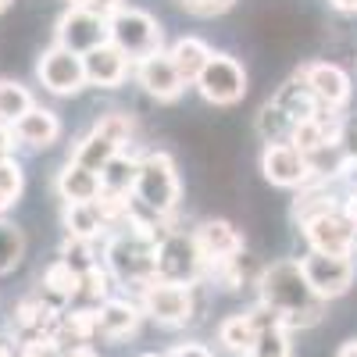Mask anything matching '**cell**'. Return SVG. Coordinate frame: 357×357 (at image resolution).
<instances>
[{
  "mask_svg": "<svg viewBox=\"0 0 357 357\" xmlns=\"http://www.w3.org/2000/svg\"><path fill=\"white\" fill-rule=\"evenodd\" d=\"M257 296H261L257 304H264L289 333L293 329H314V325L325 318V304H329L311 289L301 261L264 264L261 282H257Z\"/></svg>",
  "mask_w": 357,
  "mask_h": 357,
  "instance_id": "6da1fadb",
  "label": "cell"
},
{
  "mask_svg": "<svg viewBox=\"0 0 357 357\" xmlns=\"http://www.w3.org/2000/svg\"><path fill=\"white\" fill-rule=\"evenodd\" d=\"M161 229H168V225L132 211L126 225L107 232L104 268L111 272L114 282L139 289L151 279H158V236H161Z\"/></svg>",
  "mask_w": 357,
  "mask_h": 357,
  "instance_id": "7a4b0ae2",
  "label": "cell"
},
{
  "mask_svg": "<svg viewBox=\"0 0 357 357\" xmlns=\"http://www.w3.org/2000/svg\"><path fill=\"white\" fill-rule=\"evenodd\" d=\"M183 197V183L168 151H151L139 158L136 186H132V211L154 222H168Z\"/></svg>",
  "mask_w": 357,
  "mask_h": 357,
  "instance_id": "3957f363",
  "label": "cell"
},
{
  "mask_svg": "<svg viewBox=\"0 0 357 357\" xmlns=\"http://www.w3.org/2000/svg\"><path fill=\"white\" fill-rule=\"evenodd\" d=\"M139 307H143V318H154L158 325L178 329V325H190L200 314V293L197 286H186V282L151 279L146 286H139Z\"/></svg>",
  "mask_w": 357,
  "mask_h": 357,
  "instance_id": "277c9868",
  "label": "cell"
},
{
  "mask_svg": "<svg viewBox=\"0 0 357 357\" xmlns=\"http://www.w3.org/2000/svg\"><path fill=\"white\" fill-rule=\"evenodd\" d=\"M158 279L186 282V286H200V279H207V261L193 240V232L161 229V236H158Z\"/></svg>",
  "mask_w": 357,
  "mask_h": 357,
  "instance_id": "5b68a950",
  "label": "cell"
},
{
  "mask_svg": "<svg viewBox=\"0 0 357 357\" xmlns=\"http://www.w3.org/2000/svg\"><path fill=\"white\" fill-rule=\"evenodd\" d=\"M107 36H111V43L136 65L139 57L161 50L165 29H161V22H158L151 11H143V8H118V11L107 18Z\"/></svg>",
  "mask_w": 357,
  "mask_h": 357,
  "instance_id": "8992f818",
  "label": "cell"
},
{
  "mask_svg": "<svg viewBox=\"0 0 357 357\" xmlns=\"http://www.w3.org/2000/svg\"><path fill=\"white\" fill-rule=\"evenodd\" d=\"M193 86L200 89V97L215 107H232L247 97V68L229 54H215L207 57V65L200 68V75L193 79Z\"/></svg>",
  "mask_w": 357,
  "mask_h": 357,
  "instance_id": "52a82bcc",
  "label": "cell"
},
{
  "mask_svg": "<svg viewBox=\"0 0 357 357\" xmlns=\"http://www.w3.org/2000/svg\"><path fill=\"white\" fill-rule=\"evenodd\" d=\"M261 172H264L268 183L282 186V190H307L314 178H318L314 161L296 143H289V139L264 143V151H261Z\"/></svg>",
  "mask_w": 357,
  "mask_h": 357,
  "instance_id": "ba28073f",
  "label": "cell"
},
{
  "mask_svg": "<svg viewBox=\"0 0 357 357\" xmlns=\"http://www.w3.org/2000/svg\"><path fill=\"white\" fill-rule=\"evenodd\" d=\"M301 268L311 282V289L321 301H336V296L350 293L354 279H357V264L347 254H321V250H307L301 257Z\"/></svg>",
  "mask_w": 357,
  "mask_h": 357,
  "instance_id": "9c48e42d",
  "label": "cell"
},
{
  "mask_svg": "<svg viewBox=\"0 0 357 357\" xmlns=\"http://www.w3.org/2000/svg\"><path fill=\"white\" fill-rule=\"evenodd\" d=\"M304 240L311 250H321V254H347L354 257V247H357V222L340 207H329L314 218H307L304 225Z\"/></svg>",
  "mask_w": 357,
  "mask_h": 357,
  "instance_id": "30bf717a",
  "label": "cell"
},
{
  "mask_svg": "<svg viewBox=\"0 0 357 357\" xmlns=\"http://www.w3.org/2000/svg\"><path fill=\"white\" fill-rule=\"evenodd\" d=\"M36 79L43 82V89H47V93H54V97H75L79 89L86 86L82 54H72L61 43L47 47L40 54V61H36Z\"/></svg>",
  "mask_w": 357,
  "mask_h": 357,
  "instance_id": "8fae6325",
  "label": "cell"
},
{
  "mask_svg": "<svg viewBox=\"0 0 357 357\" xmlns=\"http://www.w3.org/2000/svg\"><path fill=\"white\" fill-rule=\"evenodd\" d=\"M132 75H136V82L143 86V93L154 97V100H161V104L178 100V97H183V89H186V79L178 75V68H175V61H172L168 50H158V54L139 57V61L132 65Z\"/></svg>",
  "mask_w": 357,
  "mask_h": 357,
  "instance_id": "7c38bea8",
  "label": "cell"
},
{
  "mask_svg": "<svg viewBox=\"0 0 357 357\" xmlns=\"http://www.w3.org/2000/svg\"><path fill=\"white\" fill-rule=\"evenodd\" d=\"M107 18L82 11V8H68L61 18H57V43L68 47L72 54H89L100 43H107Z\"/></svg>",
  "mask_w": 357,
  "mask_h": 357,
  "instance_id": "4fadbf2b",
  "label": "cell"
},
{
  "mask_svg": "<svg viewBox=\"0 0 357 357\" xmlns=\"http://www.w3.org/2000/svg\"><path fill=\"white\" fill-rule=\"evenodd\" d=\"M193 240H197V247H200V254L207 261V272H211L218 261L236 257L243 250V232L236 229L232 222H225V218H204L193 229Z\"/></svg>",
  "mask_w": 357,
  "mask_h": 357,
  "instance_id": "5bb4252c",
  "label": "cell"
},
{
  "mask_svg": "<svg viewBox=\"0 0 357 357\" xmlns=\"http://www.w3.org/2000/svg\"><path fill=\"white\" fill-rule=\"evenodd\" d=\"M301 79L311 86V93L318 97L321 107H329V111L347 107V100H350V75L340 65H333V61H311V65L301 68Z\"/></svg>",
  "mask_w": 357,
  "mask_h": 357,
  "instance_id": "9a60e30c",
  "label": "cell"
},
{
  "mask_svg": "<svg viewBox=\"0 0 357 357\" xmlns=\"http://www.w3.org/2000/svg\"><path fill=\"white\" fill-rule=\"evenodd\" d=\"M82 65H86V86H97V89H118L132 68V61L111 40L100 43L97 50L82 54Z\"/></svg>",
  "mask_w": 357,
  "mask_h": 357,
  "instance_id": "2e32d148",
  "label": "cell"
},
{
  "mask_svg": "<svg viewBox=\"0 0 357 357\" xmlns=\"http://www.w3.org/2000/svg\"><path fill=\"white\" fill-rule=\"evenodd\" d=\"M139 318H143L139 301L107 296L104 304H97V340H107V343L129 340V336L139 329Z\"/></svg>",
  "mask_w": 357,
  "mask_h": 357,
  "instance_id": "e0dca14e",
  "label": "cell"
},
{
  "mask_svg": "<svg viewBox=\"0 0 357 357\" xmlns=\"http://www.w3.org/2000/svg\"><path fill=\"white\" fill-rule=\"evenodd\" d=\"M61 307H54L47 296L33 293V296H22L11 311V325H15V336L29 340V336H54V325Z\"/></svg>",
  "mask_w": 357,
  "mask_h": 357,
  "instance_id": "ac0fdd59",
  "label": "cell"
},
{
  "mask_svg": "<svg viewBox=\"0 0 357 357\" xmlns=\"http://www.w3.org/2000/svg\"><path fill=\"white\" fill-rule=\"evenodd\" d=\"M11 132H15V139L22 146H29V151H47V146H54L57 139H61V118H57L50 107L33 104L11 126Z\"/></svg>",
  "mask_w": 357,
  "mask_h": 357,
  "instance_id": "d6986e66",
  "label": "cell"
},
{
  "mask_svg": "<svg viewBox=\"0 0 357 357\" xmlns=\"http://www.w3.org/2000/svg\"><path fill=\"white\" fill-rule=\"evenodd\" d=\"M79 289H82V275L75 272L72 264H65L61 257H54L47 268H43V275H40V296H47V301L54 307H68L72 301H79Z\"/></svg>",
  "mask_w": 357,
  "mask_h": 357,
  "instance_id": "ffe728a7",
  "label": "cell"
},
{
  "mask_svg": "<svg viewBox=\"0 0 357 357\" xmlns=\"http://www.w3.org/2000/svg\"><path fill=\"white\" fill-rule=\"evenodd\" d=\"M254 311V318H257V343H254V350H250V357H293V350H289V329L286 325L268 311L264 304H257V307H250Z\"/></svg>",
  "mask_w": 357,
  "mask_h": 357,
  "instance_id": "44dd1931",
  "label": "cell"
},
{
  "mask_svg": "<svg viewBox=\"0 0 357 357\" xmlns=\"http://www.w3.org/2000/svg\"><path fill=\"white\" fill-rule=\"evenodd\" d=\"M97 340V307H65L54 325V343L72 347V343H93Z\"/></svg>",
  "mask_w": 357,
  "mask_h": 357,
  "instance_id": "7402d4cb",
  "label": "cell"
},
{
  "mask_svg": "<svg viewBox=\"0 0 357 357\" xmlns=\"http://www.w3.org/2000/svg\"><path fill=\"white\" fill-rule=\"evenodd\" d=\"M272 104H275V107H279V111L289 118L293 129L301 126V122H307V118H311V114L321 107V104H318V97L311 93V86L301 79V72H296L286 86H279V93L272 97Z\"/></svg>",
  "mask_w": 357,
  "mask_h": 357,
  "instance_id": "603a6c76",
  "label": "cell"
},
{
  "mask_svg": "<svg viewBox=\"0 0 357 357\" xmlns=\"http://www.w3.org/2000/svg\"><path fill=\"white\" fill-rule=\"evenodd\" d=\"M100 172H89L82 168L79 161H65V168L57 172V193H61L65 204H75V200H97L100 197Z\"/></svg>",
  "mask_w": 357,
  "mask_h": 357,
  "instance_id": "cb8c5ba5",
  "label": "cell"
},
{
  "mask_svg": "<svg viewBox=\"0 0 357 357\" xmlns=\"http://www.w3.org/2000/svg\"><path fill=\"white\" fill-rule=\"evenodd\" d=\"M218 343L225 354L232 357H250L254 343H257V318L254 311H240V314H229L218 325Z\"/></svg>",
  "mask_w": 357,
  "mask_h": 357,
  "instance_id": "d4e9b609",
  "label": "cell"
},
{
  "mask_svg": "<svg viewBox=\"0 0 357 357\" xmlns=\"http://www.w3.org/2000/svg\"><path fill=\"white\" fill-rule=\"evenodd\" d=\"M261 272H264V264H261V261H254L247 250H240L236 257H225V261H218V264H215L207 275H211V279H218L225 289H232V293H236V289L257 286V282H261Z\"/></svg>",
  "mask_w": 357,
  "mask_h": 357,
  "instance_id": "484cf974",
  "label": "cell"
},
{
  "mask_svg": "<svg viewBox=\"0 0 357 357\" xmlns=\"http://www.w3.org/2000/svg\"><path fill=\"white\" fill-rule=\"evenodd\" d=\"M65 232H68V236H79V240H89V243H93L97 236H107V225H104V218H100L97 200L65 204Z\"/></svg>",
  "mask_w": 357,
  "mask_h": 357,
  "instance_id": "4316f807",
  "label": "cell"
},
{
  "mask_svg": "<svg viewBox=\"0 0 357 357\" xmlns=\"http://www.w3.org/2000/svg\"><path fill=\"white\" fill-rule=\"evenodd\" d=\"M118 151H126V146H118L111 136H104V132H97V129H89V132L79 139L72 161H79V165H82V168H89V172H104V168H107V161H111Z\"/></svg>",
  "mask_w": 357,
  "mask_h": 357,
  "instance_id": "83f0119b",
  "label": "cell"
},
{
  "mask_svg": "<svg viewBox=\"0 0 357 357\" xmlns=\"http://www.w3.org/2000/svg\"><path fill=\"white\" fill-rule=\"evenodd\" d=\"M168 54H172L178 75H183L186 82H193V79L200 75V68L207 65V57H211V47H207L204 40H197V36H178V40L168 47Z\"/></svg>",
  "mask_w": 357,
  "mask_h": 357,
  "instance_id": "f1b7e54d",
  "label": "cell"
},
{
  "mask_svg": "<svg viewBox=\"0 0 357 357\" xmlns=\"http://www.w3.org/2000/svg\"><path fill=\"white\" fill-rule=\"evenodd\" d=\"M136 172H139V158H132L129 151H118V154L107 161V168L100 172V186H104V193H122V197H132Z\"/></svg>",
  "mask_w": 357,
  "mask_h": 357,
  "instance_id": "f546056e",
  "label": "cell"
},
{
  "mask_svg": "<svg viewBox=\"0 0 357 357\" xmlns=\"http://www.w3.org/2000/svg\"><path fill=\"white\" fill-rule=\"evenodd\" d=\"M33 104H36L33 93H29L22 82H15V79H0V126H15Z\"/></svg>",
  "mask_w": 357,
  "mask_h": 357,
  "instance_id": "4dcf8cb0",
  "label": "cell"
},
{
  "mask_svg": "<svg viewBox=\"0 0 357 357\" xmlns=\"http://www.w3.org/2000/svg\"><path fill=\"white\" fill-rule=\"evenodd\" d=\"M22 257H25V232L15 222L0 218V275L15 272L22 264Z\"/></svg>",
  "mask_w": 357,
  "mask_h": 357,
  "instance_id": "1f68e13d",
  "label": "cell"
},
{
  "mask_svg": "<svg viewBox=\"0 0 357 357\" xmlns=\"http://www.w3.org/2000/svg\"><path fill=\"white\" fill-rule=\"evenodd\" d=\"M257 136L264 139V143H282V139H289L293 136V122L289 118L268 100L264 107H261V114H257Z\"/></svg>",
  "mask_w": 357,
  "mask_h": 357,
  "instance_id": "d6a6232c",
  "label": "cell"
},
{
  "mask_svg": "<svg viewBox=\"0 0 357 357\" xmlns=\"http://www.w3.org/2000/svg\"><path fill=\"white\" fill-rule=\"evenodd\" d=\"M22 186H25L22 165H18L15 158H0V215H4L11 204H18Z\"/></svg>",
  "mask_w": 357,
  "mask_h": 357,
  "instance_id": "836d02e7",
  "label": "cell"
},
{
  "mask_svg": "<svg viewBox=\"0 0 357 357\" xmlns=\"http://www.w3.org/2000/svg\"><path fill=\"white\" fill-rule=\"evenodd\" d=\"M93 129L104 132V136H111L118 146H129L132 136H136V118H132L129 111H107V114L97 118V126H93Z\"/></svg>",
  "mask_w": 357,
  "mask_h": 357,
  "instance_id": "e575fe53",
  "label": "cell"
},
{
  "mask_svg": "<svg viewBox=\"0 0 357 357\" xmlns=\"http://www.w3.org/2000/svg\"><path fill=\"white\" fill-rule=\"evenodd\" d=\"M57 257H61L65 264H72L79 275H86L93 264H100L97 254H93V243L79 240V236H68V232H65V243H61V250H57Z\"/></svg>",
  "mask_w": 357,
  "mask_h": 357,
  "instance_id": "d590c367",
  "label": "cell"
},
{
  "mask_svg": "<svg viewBox=\"0 0 357 357\" xmlns=\"http://www.w3.org/2000/svg\"><path fill=\"white\" fill-rule=\"evenodd\" d=\"M111 272L104 264H93L89 272L82 275V289H79V301H86L89 307H97V304H104L107 296H111Z\"/></svg>",
  "mask_w": 357,
  "mask_h": 357,
  "instance_id": "8d00e7d4",
  "label": "cell"
},
{
  "mask_svg": "<svg viewBox=\"0 0 357 357\" xmlns=\"http://www.w3.org/2000/svg\"><path fill=\"white\" fill-rule=\"evenodd\" d=\"M15 357H61V347L54 343V336H29L18 340Z\"/></svg>",
  "mask_w": 357,
  "mask_h": 357,
  "instance_id": "74e56055",
  "label": "cell"
},
{
  "mask_svg": "<svg viewBox=\"0 0 357 357\" xmlns=\"http://www.w3.org/2000/svg\"><path fill=\"white\" fill-rule=\"evenodd\" d=\"M340 151L347 165H357V118H347L340 129Z\"/></svg>",
  "mask_w": 357,
  "mask_h": 357,
  "instance_id": "f35d334b",
  "label": "cell"
},
{
  "mask_svg": "<svg viewBox=\"0 0 357 357\" xmlns=\"http://www.w3.org/2000/svg\"><path fill=\"white\" fill-rule=\"evenodd\" d=\"M68 8H82V11L100 15V18H111L118 8H126V0H68Z\"/></svg>",
  "mask_w": 357,
  "mask_h": 357,
  "instance_id": "ab89813d",
  "label": "cell"
},
{
  "mask_svg": "<svg viewBox=\"0 0 357 357\" xmlns=\"http://www.w3.org/2000/svg\"><path fill=\"white\" fill-rule=\"evenodd\" d=\"M186 11H193V15H222V11H229L236 0H178Z\"/></svg>",
  "mask_w": 357,
  "mask_h": 357,
  "instance_id": "60d3db41",
  "label": "cell"
},
{
  "mask_svg": "<svg viewBox=\"0 0 357 357\" xmlns=\"http://www.w3.org/2000/svg\"><path fill=\"white\" fill-rule=\"evenodd\" d=\"M168 357H215L211 347H204V343H178L168 350Z\"/></svg>",
  "mask_w": 357,
  "mask_h": 357,
  "instance_id": "b9f144b4",
  "label": "cell"
},
{
  "mask_svg": "<svg viewBox=\"0 0 357 357\" xmlns=\"http://www.w3.org/2000/svg\"><path fill=\"white\" fill-rule=\"evenodd\" d=\"M61 357H100L93 343H72V347H61Z\"/></svg>",
  "mask_w": 357,
  "mask_h": 357,
  "instance_id": "7bdbcfd3",
  "label": "cell"
},
{
  "mask_svg": "<svg viewBox=\"0 0 357 357\" xmlns=\"http://www.w3.org/2000/svg\"><path fill=\"white\" fill-rule=\"evenodd\" d=\"M11 146H15L11 126H0V158H11Z\"/></svg>",
  "mask_w": 357,
  "mask_h": 357,
  "instance_id": "ee69618b",
  "label": "cell"
},
{
  "mask_svg": "<svg viewBox=\"0 0 357 357\" xmlns=\"http://www.w3.org/2000/svg\"><path fill=\"white\" fill-rule=\"evenodd\" d=\"M329 4H333L336 11H347V15H350V11H357V0H329Z\"/></svg>",
  "mask_w": 357,
  "mask_h": 357,
  "instance_id": "f6af8a7d",
  "label": "cell"
},
{
  "mask_svg": "<svg viewBox=\"0 0 357 357\" xmlns=\"http://www.w3.org/2000/svg\"><path fill=\"white\" fill-rule=\"evenodd\" d=\"M336 357H357V340H350V343H343Z\"/></svg>",
  "mask_w": 357,
  "mask_h": 357,
  "instance_id": "bcb514c9",
  "label": "cell"
},
{
  "mask_svg": "<svg viewBox=\"0 0 357 357\" xmlns=\"http://www.w3.org/2000/svg\"><path fill=\"white\" fill-rule=\"evenodd\" d=\"M0 357H15V347H11L4 336H0Z\"/></svg>",
  "mask_w": 357,
  "mask_h": 357,
  "instance_id": "7dc6e473",
  "label": "cell"
},
{
  "mask_svg": "<svg viewBox=\"0 0 357 357\" xmlns=\"http://www.w3.org/2000/svg\"><path fill=\"white\" fill-rule=\"evenodd\" d=\"M11 8V0H0V11H8Z\"/></svg>",
  "mask_w": 357,
  "mask_h": 357,
  "instance_id": "c3c4849f",
  "label": "cell"
},
{
  "mask_svg": "<svg viewBox=\"0 0 357 357\" xmlns=\"http://www.w3.org/2000/svg\"><path fill=\"white\" fill-rule=\"evenodd\" d=\"M139 357H168V354H139Z\"/></svg>",
  "mask_w": 357,
  "mask_h": 357,
  "instance_id": "681fc988",
  "label": "cell"
}]
</instances>
